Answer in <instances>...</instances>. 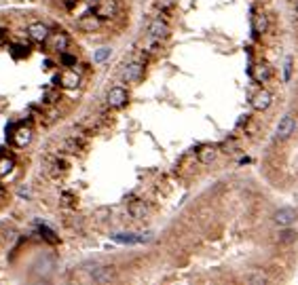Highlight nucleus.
<instances>
[{"instance_id":"6","label":"nucleus","mask_w":298,"mask_h":285,"mask_svg":"<svg viewBox=\"0 0 298 285\" xmlns=\"http://www.w3.org/2000/svg\"><path fill=\"white\" fill-rule=\"evenodd\" d=\"M106 101L110 108H121V106L127 104V91H125L123 87H112V89L108 91Z\"/></svg>"},{"instance_id":"10","label":"nucleus","mask_w":298,"mask_h":285,"mask_svg":"<svg viewBox=\"0 0 298 285\" xmlns=\"http://www.w3.org/2000/svg\"><path fill=\"white\" fill-rule=\"evenodd\" d=\"M28 34H30V38H32L34 43H45L47 38H49V28L45 26V23H30V28H28Z\"/></svg>"},{"instance_id":"11","label":"nucleus","mask_w":298,"mask_h":285,"mask_svg":"<svg viewBox=\"0 0 298 285\" xmlns=\"http://www.w3.org/2000/svg\"><path fill=\"white\" fill-rule=\"evenodd\" d=\"M271 104H273V95L269 91L260 89L258 93H254V97H252V108L254 110H266Z\"/></svg>"},{"instance_id":"1","label":"nucleus","mask_w":298,"mask_h":285,"mask_svg":"<svg viewBox=\"0 0 298 285\" xmlns=\"http://www.w3.org/2000/svg\"><path fill=\"white\" fill-rule=\"evenodd\" d=\"M99 19H112L116 13H119V2L116 0H98L96 2V11Z\"/></svg>"},{"instance_id":"9","label":"nucleus","mask_w":298,"mask_h":285,"mask_svg":"<svg viewBox=\"0 0 298 285\" xmlns=\"http://www.w3.org/2000/svg\"><path fill=\"white\" fill-rule=\"evenodd\" d=\"M59 85L64 87V89H76V87L81 85V74H78L76 70H64V72L59 74Z\"/></svg>"},{"instance_id":"4","label":"nucleus","mask_w":298,"mask_h":285,"mask_svg":"<svg viewBox=\"0 0 298 285\" xmlns=\"http://www.w3.org/2000/svg\"><path fill=\"white\" fill-rule=\"evenodd\" d=\"M169 34V28H167V23L163 21L161 17H156L152 19L150 23H148V38H154V41H163Z\"/></svg>"},{"instance_id":"24","label":"nucleus","mask_w":298,"mask_h":285,"mask_svg":"<svg viewBox=\"0 0 298 285\" xmlns=\"http://www.w3.org/2000/svg\"><path fill=\"white\" fill-rule=\"evenodd\" d=\"M28 55V47H23V45H17V47H13V57L15 59H19V57H26Z\"/></svg>"},{"instance_id":"28","label":"nucleus","mask_w":298,"mask_h":285,"mask_svg":"<svg viewBox=\"0 0 298 285\" xmlns=\"http://www.w3.org/2000/svg\"><path fill=\"white\" fill-rule=\"evenodd\" d=\"M83 2H98V0H83Z\"/></svg>"},{"instance_id":"12","label":"nucleus","mask_w":298,"mask_h":285,"mask_svg":"<svg viewBox=\"0 0 298 285\" xmlns=\"http://www.w3.org/2000/svg\"><path fill=\"white\" fill-rule=\"evenodd\" d=\"M30 140H32V129H30V127H26V125L17 127V131L13 133V142H15V146H19V148L28 146Z\"/></svg>"},{"instance_id":"3","label":"nucleus","mask_w":298,"mask_h":285,"mask_svg":"<svg viewBox=\"0 0 298 285\" xmlns=\"http://www.w3.org/2000/svg\"><path fill=\"white\" fill-rule=\"evenodd\" d=\"M45 43L49 45V49H51V51L61 53V51H66V49H68L70 38H68L66 32H53V34H49V38H47Z\"/></svg>"},{"instance_id":"15","label":"nucleus","mask_w":298,"mask_h":285,"mask_svg":"<svg viewBox=\"0 0 298 285\" xmlns=\"http://www.w3.org/2000/svg\"><path fill=\"white\" fill-rule=\"evenodd\" d=\"M34 268H36L38 275H47V273H51L53 268H55V260L49 258V256H45V258H41V260H38V262L34 264Z\"/></svg>"},{"instance_id":"5","label":"nucleus","mask_w":298,"mask_h":285,"mask_svg":"<svg viewBox=\"0 0 298 285\" xmlns=\"http://www.w3.org/2000/svg\"><path fill=\"white\" fill-rule=\"evenodd\" d=\"M142 74H144V63H140V61H131V63H127V66L123 68V72H121V76H123L127 83H136V81H140V78H142Z\"/></svg>"},{"instance_id":"25","label":"nucleus","mask_w":298,"mask_h":285,"mask_svg":"<svg viewBox=\"0 0 298 285\" xmlns=\"http://www.w3.org/2000/svg\"><path fill=\"white\" fill-rule=\"evenodd\" d=\"M41 233L45 235V239L49 241V243H55V241H57L55 237H53V231H49V228H47V226H41Z\"/></svg>"},{"instance_id":"23","label":"nucleus","mask_w":298,"mask_h":285,"mask_svg":"<svg viewBox=\"0 0 298 285\" xmlns=\"http://www.w3.org/2000/svg\"><path fill=\"white\" fill-rule=\"evenodd\" d=\"M59 57H61V63H64V66H76V55H70L66 51H61Z\"/></svg>"},{"instance_id":"26","label":"nucleus","mask_w":298,"mask_h":285,"mask_svg":"<svg viewBox=\"0 0 298 285\" xmlns=\"http://www.w3.org/2000/svg\"><path fill=\"white\" fill-rule=\"evenodd\" d=\"M6 38H9V30H4V28H0V45H2Z\"/></svg>"},{"instance_id":"7","label":"nucleus","mask_w":298,"mask_h":285,"mask_svg":"<svg viewBox=\"0 0 298 285\" xmlns=\"http://www.w3.org/2000/svg\"><path fill=\"white\" fill-rule=\"evenodd\" d=\"M296 218H298V213H296V209H292V207H281V209L275 211V216H273L275 224H279V226H290V224H294Z\"/></svg>"},{"instance_id":"21","label":"nucleus","mask_w":298,"mask_h":285,"mask_svg":"<svg viewBox=\"0 0 298 285\" xmlns=\"http://www.w3.org/2000/svg\"><path fill=\"white\" fill-rule=\"evenodd\" d=\"M11 169H13V158H9V156L0 158V176H6Z\"/></svg>"},{"instance_id":"14","label":"nucleus","mask_w":298,"mask_h":285,"mask_svg":"<svg viewBox=\"0 0 298 285\" xmlns=\"http://www.w3.org/2000/svg\"><path fill=\"white\" fill-rule=\"evenodd\" d=\"M266 28H269V21H266V15H264L262 11L254 13V17H252V30L256 32L258 36H260V34H264V32H266Z\"/></svg>"},{"instance_id":"17","label":"nucleus","mask_w":298,"mask_h":285,"mask_svg":"<svg viewBox=\"0 0 298 285\" xmlns=\"http://www.w3.org/2000/svg\"><path fill=\"white\" fill-rule=\"evenodd\" d=\"M91 279L98 281V283H106V281L112 279V271L108 266H101V268H98L96 273H91Z\"/></svg>"},{"instance_id":"29","label":"nucleus","mask_w":298,"mask_h":285,"mask_svg":"<svg viewBox=\"0 0 298 285\" xmlns=\"http://www.w3.org/2000/svg\"><path fill=\"white\" fill-rule=\"evenodd\" d=\"M296 11H298V4H296Z\"/></svg>"},{"instance_id":"22","label":"nucleus","mask_w":298,"mask_h":285,"mask_svg":"<svg viewBox=\"0 0 298 285\" xmlns=\"http://www.w3.org/2000/svg\"><path fill=\"white\" fill-rule=\"evenodd\" d=\"M292 63H294L292 57H286V59H284V81H286V83L290 81V76H292Z\"/></svg>"},{"instance_id":"8","label":"nucleus","mask_w":298,"mask_h":285,"mask_svg":"<svg viewBox=\"0 0 298 285\" xmlns=\"http://www.w3.org/2000/svg\"><path fill=\"white\" fill-rule=\"evenodd\" d=\"M76 26L81 28L83 32H98L99 26H101V19L98 17L96 13H87V15H83V17L76 21Z\"/></svg>"},{"instance_id":"19","label":"nucleus","mask_w":298,"mask_h":285,"mask_svg":"<svg viewBox=\"0 0 298 285\" xmlns=\"http://www.w3.org/2000/svg\"><path fill=\"white\" fill-rule=\"evenodd\" d=\"M112 239L114 241H119V243H142V241H146L148 237H136V235H112Z\"/></svg>"},{"instance_id":"18","label":"nucleus","mask_w":298,"mask_h":285,"mask_svg":"<svg viewBox=\"0 0 298 285\" xmlns=\"http://www.w3.org/2000/svg\"><path fill=\"white\" fill-rule=\"evenodd\" d=\"M216 154H218V150L214 146H203L199 150V161L201 163H211L216 158Z\"/></svg>"},{"instance_id":"2","label":"nucleus","mask_w":298,"mask_h":285,"mask_svg":"<svg viewBox=\"0 0 298 285\" xmlns=\"http://www.w3.org/2000/svg\"><path fill=\"white\" fill-rule=\"evenodd\" d=\"M294 129H296V121H294V116L292 114H286L281 121L277 123V129H275V140L277 142H284V140H288L290 136L294 133Z\"/></svg>"},{"instance_id":"20","label":"nucleus","mask_w":298,"mask_h":285,"mask_svg":"<svg viewBox=\"0 0 298 285\" xmlns=\"http://www.w3.org/2000/svg\"><path fill=\"white\" fill-rule=\"evenodd\" d=\"M110 55H112L110 47H99V49L93 53V61H96V63H104L108 57H110Z\"/></svg>"},{"instance_id":"16","label":"nucleus","mask_w":298,"mask_h":285,"mask_svg":"<svg viewBox=\"0 0 298 285\" xmlns=\"http://www.w3.org/2000/svg\"><path fill=\"white\" fill-rule=\"evenodd\" d=\"M129 213H131V218H136V220H142L146 218V213H148V207L144 205V201H133L129 205Z\"/></svg>"},{"instance_id":"13","label":"nucleus","mask_w":298,"mask_h":285,"mask_svg":"<svg viewBox=\"0 0 298 285\" xmlns=\"http://www.w3.org/2000/svg\"><path fill=\"white\" fill-rule=\"evenodd\" d=\"M252 78L256 83H266L271 78V68L266 63H256L252 68Z\"/></svg>"},{"instance_id":"27","label":"nucleus","mask_w":298,"mask_h":285,"mask_svg":"<svg viewBox=\"0 0 298 285\" xmlns=\"http://www.w3.org/2000/svg\"><path fill=\"white\" fill-rule=\"evenodd\" d=\"M174 4V0H159V6H163V9H165V6H171Z\"/></svg>"}]
</instances>
